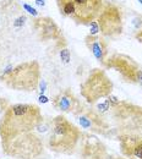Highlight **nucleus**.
I'll return each mask as SVG.
<instances>
[{
  "label": "nucleus",
  "instance_id": "obj_1",
  "mask_svg": "<svg viewBox=\"0 0 142 159\" xmlns=\"http://www.w3.org/2000/svg\"><path fill=\"white\" fill-rule=\"evenodd\" d=\"M42 120V111L36 104L9 105L0 120L1 141L15 139L17 136L34 131Z\"/></svg>",
  "mask_w": 142,
  "mask_h": 159
},
{
  "label": "nucleus",
  "instance_id": "obj_2",
  "mask_svg": "<svg viewBox=\"0 0 142 159\" xmlns=\"http://www.w3.org/2000/svg\"><path fill=\"white\" fill-rule=\"evenodd\" d=\"M81 139V131L62 115L50 121L48 146L52 151L62 154H71Z\"/></svg>",
  "mask_w": 142,
  "mask_h": 159
},
{
  "label": "nucleus",
  "instance_id": "obj_3",
  "mask_svg": "<svg viewBox=\"0 0 142 159\" xmlns=\"http://www.w3.org/2000/svg\"><path fill=\"white\" fill-rule=\"evenodd\" d=\"M41 81V66L37 61H27L10 67L2 72L1 82L15 91L32 92L38 88Z\"/></svg>",
  "mask_w": 142,
  "mask_h": 159
},
{
  "label": "nucleus",
  "instance_id": "obj_4",
  "mask_svg": "<svg viewBox=\"0 0 142 159\" xmlns=\"http://www.w3.org/2000/svg\"><path fill=\"white\" fill-rule=\"evenodd\" d=\"M57 5L62 16L79 25H89L101 14L103 0H57Z\"/></svg>",
  "mask_w": 142,
  "mask_h": 159
},
{
  "label": "nucleus",
  "instance_id": "obj_5",
  "mask_svg": "<svg viewBox=\"0 0 142 159\" xmlns=\"http://www.w3.org/2000/svg\"><path fill=\"white\" fill-rule=\"evenodd\" d=\"M1 146L6 156L17 159H34L43 152V141L34 131L1 141Z\"/></svg>",
  "mask_w": 142,
  "mask_h": 159
},
{
  "label": "nucleus",
  "instance_id": "obj_6",
  "mask_svg": "<svg viewBox=\"0 0 142 159\" xmlns=\"http://www.w3.org/2000/svg\"><path fill=\"white\" fill-rule=\"evenodd\" d=\"M81 96L87 103L96 104L98 100L107 98L113 92V82L101 69H93L88 77L80 86Z\"/></svg>",
  "mask_w": 142,
  "mask_h": 159
},
{
  "label": "nucleus",
  "instance_id": "obj_7",
  "mask_svg": "<svg viewBox=\"0 0 142 159\" xmlns=\"http://www.w3.org/2000/svg\"><path fill=\"white\" fill-rule=\"evenodd\" d=\"M99 33L104 37L117 38L122 33V14L118 5L113 2L103 4L101 14L97 17Z\"/></svg>",
  "mask_w": 142,
  "mask_h": 159
},
{
  "label": "nucleus",
  "instance_id": "obj_8",
  "mask_svg": "<svg viewBox=\"0 0 142 159\" xmlns=\"http://www.w3.org/2000/svg\"><path fill=\"white\" fill-rule=\"evenodd\" d=\"M104 67L115 70L117 72L120 74V76L126 82H130V83L136 82V75L139 70L141 69L139 64L132 58L125 54H119V53H115L108 57V59L104 64Z\"/></svg>",
  "mask_w": 142,
  "mask_h": 159
},
{
  "label": "nucleus",
  "instance_id": "obj_9",
  "mask_svg": "<svg viewBox=\"0 0 142 159\" xmlns=\"http://www.w3.org/2000/svg\"><path fill=\"white\" fill-rule=\"evenodd\" d=\"M74 115L76 116L79 125L87 131H92L96 134H105V131L109 129L108 124L102 118V114L92 108H85L82 105L80 110Z\"/></svg>",
  "mask_w": 142,
  "mask_h": 159
},
{
  "label": "nucleus",
  "instance_id": "obj_10",
  "mask_svg": "<svg viewBox=\"0 0 142 159\" xmlns=\"http://www.w3.org/2000/svg\"><path fill=\"white\" fill-rule=\"evenodd\" d=\"M33 27L37 31L38 36L42 40H55L58 43H61L62 45H66L65 39L62 37L61 30L59 26L54 22L53 19L47 17V16H42L37 17L33 22Z\"/></svg>",
  "mask_w": 142,
  "mask_h": 159
},
{
  "label": "nucleus",
  "instance_id": "obj_11",
  "mask_svg": "<svg viewBox=\"0 0 142 159\" xmlns=\"http://www.w3.org/2000/svg\"><path fill=\"white\" fill-rule=\"evenodd\" d=\"M52 105L60 113H77L82 107L81 102L70 89H62L52 98Z\"/></svg>",
  "mask_w": 142,
  "mask_h": 159
},
{
  "label": "nucleus",
  "instance_id": "obj_12",
  "mask_svg": "<svg viewBox=\"0 0 142 159\" xmlns=\"http://www.w3.org/2000/svg\"><path fill=\"white\" fill-rule=\"evenodd\" d=\"M121 153L127 159H142V135L125 134L119 137Z\"/></svg>",
  "mask_w": 142,
  "mask_h": 159
},
{
  "label": "nucleus",
  "instance_id": "obj_13",
  "mask_svg": "<svg viewBox=\"0 0 142 159\" xmlns=\"http://www.w3.org/2000/svg\"><path fill=\"white\" fill-rule=\"evenodd\" d=\"M85 44L88 48V50L92 53L94 59L101 62L102 66H104L105 61L108 59V43L101 36H91L87 34L85 37Z\"/></svg>",
  "mask_w": 142,
  "mask_h": 159
},
{
  "label": "nucleus",
  "instance_id": "obj_14",
  "mask_svg": "<svg viewBox=\"0 0 142 159\" xmlns=\"http://www.w3.org/2000/svg\"><path fill=\"white\" fill-rule=\"evenodd\" d=\"M59 55H60V59L64 64H69L71 61V54H70V50L64 47V48H60L59 50Z\"/></svg>",
  "mask_w": 142,
  "mask_h": 159
},
{
  "label": "nucleus",
  "instance_id": "obj_15",
  "mask_svg": "<svg viewBox=\"0 0 142 159\" xmlns=\"http://www.w3.org/2000/svg\"><path fill=\"white\" fill-rule=\"evenodd\" d=\"M110 109H112V107H110V104L107 102V99L101 102V103H98V104H96V110H97L99 114H104V113L109 111Z\"/></svg>",
  "mask_w": 142,
  "mask_h": 159
},
{
  "label": "nucleus",
  "instance_id": "obj_16",
  "mask_svg": "<svg viewBox=\"0 0 142 159\" xmlns=\"http://www.w3.org/2000/svg\"><path fill=\"white\" fill-rule=\"evenodd\" d=\"M26 21H27V17H26L25 15H20L17 19L14 20V22H12V27H14V28H21V27L26 23Z\"/></svg>",
  "mask_w": 142,
  "mask_h": 159
},
{
  "label": "nucleus",
  "instance_id": "obj_17",
  "mask_svg": "<svg viewBox=\"0 0 142 159\" xmlns=\"http://www.w3.org/2000/svg\"><path fill=\"white\" fill-rule=\"evenodd\" d=\"M107 102L110 104V107H112V109L113 108H115V107H118L121 102H120V99L117 97V96H114V94H109L108 97H107Z\"/></svg>",
  "mask_w": 142,
  "mask_h": 159
},
{
  "label": "nucleus",
  "instance_id": "obj_18",
  "mask_svg": "<svg viewBox=\"0 0 142 159\" xmlns=\"http://www.w3.org/2000/svg\"><path fill=\"white\" fill-rule=\"evenodd\" d=\"M97 33H99V25H98L97 20H94L89 23V34L97 36Z\"/></svg>",
  "mask_w": 142,
  "mask_h": 159
},
{
  "label": "nucleus",
  "instance_id": "obj_19",
  "mask_svg": "<svg viewBox=\"0 0 142 159\" xmlns=\"http://www.w3.org/2000/svg\"><path fill=\"white\" fill-rule=\"evenodd\" d=\"M22 7H23L30 15H32V16H38V11H37L34 7H32L31 5H28V4H26V2H22Z\"/></svg>",
  "mask_w": 142,
  "mask_h": 159
},
{
  "label": "nucleus",
  "instance_id": "obj_20",
  "mask_svg": "<svg viewBox=\"0 0 142 159\" xmlns=\"http://www.w3.org/2000/svg\"><path fill=\"white\" fill-rule=\"evenodd\" d=\"M136 84H140L142 87V69L139 70V72H137V75H136V82H135Z\"/></svg>",
  "mask_w": 142,
  "mask_h": 159
},
{
  "label": "nucleus",
  "instance_id": "obj_21",
  "mask_svg": "<svg viewBox=\"0 0 142 159\" xmlns=\"http://www.w3.org/2000/svg\"><path fill=\"white\" fill-rule=\"evenodd\" d=\"M38 102H39V103H48V102H49V98H48L47 96H44V94H39Z\"/></svg>",
  "mask_w": 142,
  "mask_h": 159
},
{
  "label": "nucleus",
  "instance_id": "obj_22",
  "mask_svg": "<svg viewBox=\"0 0 142 159\" xmlns=\"http://www.w3.org/2000/svg\"><path fill=\"white\" fill-rule=\"evenodd\" d=\"M135 38H136V40H137L139 43H141L142 44V30L137 31V33L135 34Z\"/></svg>",
  "mask_w": 142,
  "mask_h": 159
},
{
  "label": "nucleus",
  "instance_id": "obj_23",
  "mask_svg": "<svg viewBox=\"0 0 142 159\" xmlns=\"http://www.w3.org/2000/svg\"><path fill=\"white\" fill-rule=\"evenodd\" d=\"M36 4L39 5V6H44L45 5V1L44 0H36Z\"/></svg>",
  "mask_w": 142,
  "mask_h": 159
},
{
  "label": "nucleus",
  "instance_id": "obj_24",
  "mask_svg": "<svg viewBox=\"0 0 142 159\" xmlns=\"http://www.w3.org/2000/svg\"><path fill=\"white\" fill-rule=\"evenodd\" d=\"M110 159H126V158H120V157H112Z\"/></svg>",
  "mask_w": 142,
  "mask_h": 159
},
{
  "label": "nucleus",
  "instance_id": "obj_25",
  "mask_svg": "<svg viewBox=\"0 0 142 159\" xmlns=\"http://www.w3.org/2000/svg\"><path fill=\"white\" fill-rule=\"evenodd\" d=\"M139 1H140V2H141V4H142V0H139Z\"/></svg>",
  "mask_w": 142,
  "mask_h": 159
}]
</instances>
